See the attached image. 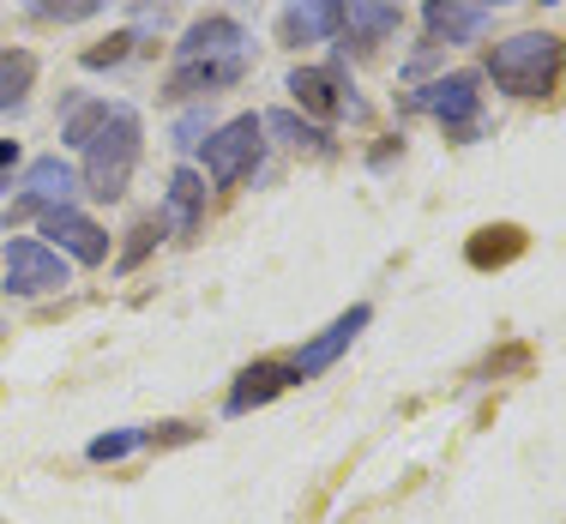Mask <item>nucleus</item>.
I'll use <instances>...</instances> for the list:
<instances>
[{"label":"nucleus","mask_w":566,"mask_h":524,"mask_svg":"<svg viewBox=\"0 0 566 524\" xmlns=\"http://www.w3.org/2000/svg\"><path fill=\"white\" fill-rule=\"evenodd\" d=\"M566 73V36L555 31H518L501 36L489 55V78L506 91V97H548Z\"/></svg>","instance_id":"nucleus-1"},{"label":"nucleus","mask_w":566,"mask_h":524,"mask_svg":"<svg viewBox=\"0 0 566 524\" xmlns=\"http://www.w3.org/2000/svg\"><path fill=\"white\" fill-rule=\"evenodd\" d=\"M139 151H145V127L139 115L127 109V103H115L109 120L97 127V139L85 145V175H78V187H85L91 199H120L133 181V169H139Z\"/></svg>","instance_id":"nucleus-2"},{"label":"nucleus","mask_w":566,"mask_h":524,"mask_svg":"<svg viewBox=\"0 0 566 524\" xmlns=\"http://www.w3.org/2000/svg\"><path fill=\"white\" fill-rule=\"evenodd\" d=\"M206 175L218 187H235V181H248L253 169H260V151H265V120L260 115H235V120H223L218 133H206Z\"/></svg>","instance_id":"nucleus-3"},{"label":"nucleus","mask_w":566,"mask_h":524,"mask_svg":"<svg viewBox=\"0 0 566 524\" xmlns=\"http://www.w3.org/2000/svg\"><path fill=\"white\" fill-rule=\"evenodd\" d=\"M0 284H7L12 295H55L73 284V272H66V260L49 241H36V235H19V241H7V253H0Z\"/></svg>","instance_id":"nucleus-4"},{"label":"nucleus","mask_w":566,"mask_h":524,"mask_svg":"<svg viewBox=\"0 0 566 524\" xmlns=\"http://www.w3.org/2000/svg\"><path fill=\"white\" fill-rule=\"evenodd\" d=\"M476 85H482L476 73H447V78H434V85H422L410 103L428 109L447 133H458V139H476V115H482V91Z\"/></svg>","instance_id":"nucleus-5"},{"label":"nucleus","mask_w":566,"mask_h":524,"mask_svg":"<svg viewBox=\"0 0 566 524\" xmlns=\"http://www.w3.org/2000/svg\"><path fill=\"white\" fill-rule=\"evenodd\" d=\"M36 230L55 253H73L78 265H103L109 260V230H103L97 218H85L78 206H49L43 218H36Z\"/></svg>","instance_id":"nucleus-6"},{"label":"nucleus","mask_w":566,"mask_h":524,"mask_svg":"<svg viewBox=\"0 0 566 524\" xmlns=\"http://www.w3.org/2000/svg\"><path fill=\"white\" fill-rule=\"evenodd\" d=\"M368 319H374V307H368V302H356L349 314H338V319H332V326L319 332V338H307V344L290 356V374H295V386H302V380H314V374H326L332 361H338L344 349L356 344L361 332H368Z\"/></svg>","instance_id":"nucleus-7"},{"label":"nucleus","mask_w":566,"mask_h":524,"mask_svg":"<svg viewBox=\"0 0 566 524\" xmlns=\"http://www.w3.org/2000/svg\"><path fill=\"white\" fill-rule=\"evenodd\" d=\"M290 91H295V103H302L314 120H332V115H349V109H356V97H349V85H344L338 66H295V73H290Z\"/></svg>","instance_id":"nucleus-8"},{"label":"nucleus","mask_w":566,"mask_h":524,"mask_svg":"<svg viewBox=\"0 0 566 524\" xmlns=\"http://www.w3.org/2000/svg\"><path fill=\"white\" fill-rule=\"evenodd\" d=\"M422 31L428 43H482V31H489V7H470V0H428L422 7Z\"/></svg>","instance_id":"nucleus-9"},{"label":"nucleus","mask_w":566,"mask_h":524,"mask_svg":"<svg viewBox=\"0 0 566 524\" xmlns=\"http://www.w3.org/2000/svg\"><path fill=\"white\" fill-rule=\"evenodd\" d=\"M290 386H295L290 361H253V368H241V374H235V386H229L223 410H229V416H248V410L272 405L277 392H290Z\"/></svg>","instance_id":"nucleus-10"},{"label":"nucleus","mask_w":566,"mask_h":524,"mask_svg":"<svg viewBox=\"0 0 566 524\" xmlns=\"http://www.w3.org/2000/svg\"><path fill=\"white\" fill-rule=\"evenodd\" d=\"M248 73V49L241 55H218V61H181L169 78V97H206V91H223Z\"/></svg>","instance_id":"nucleus-11"},{"label":"nucleus","mask_w":566,"mask_h":524,"mask_svg":"<svg viewBox=\"0 0 566 524\" xmlns=\"http://www.w3.org/2000/svg\"><path fill=\"white\" fill-rule=\"evenodd\" d=\"M344 36V0H295L283 12V43H326Z\"/></svg>","instance_id":"nucleus-12"},{"label":"nucleus","mask_w":566,"mask_h":524,"mask_svg":"<svg viewBox=\"0 0 566 524\" xmlns=\"http://www.w3.org/2000/svg\"><path fill=\"white\" fill-rule=\"evenodd\" d=\"M241 49H248V31L235 19H223V12L187 24V36H181V61H218V55H241Z\"/></svg>","instance_id":"nucleus-13"},{"label":"nucleus","mask_w":566,"mask_h":524,"mask_svg":"<svg viewBox=\"0 0 566 524\" xmlns=\"http://www.w3.org/2000/svg\"><path fill=\"white\" fill-rule=\"evenodd\" d=\"M157 218L175 223L181 235H193L199 223H206V175H199V169H175L169 175V199H164Z\"/></svg>","instance_id":"nucleus-14"},{"label":"nucleus","mask_w":566,"mask_h":524,"mask_svg":"<svg viewBox=\"0 0 566 524\" xmlns=\"http://www.w3.org/2000/svg\"><path fill=\"white\" fill-rule=\"evenodd\" d=\"M78 193V175L73 164H61V157H36L31 169H24V199H36V206H73Z\"/></svg>","instance_id":"nucleus-15"},{"label":"nucleus","mask_w":566,"mask_h":524,"mask_svg":"<svg viewBox=\"0 0 566 524\" xmlns=\"http://www.w3.org/2000/svg\"><path fill=\"white\" fill-rule=\"evenodd\" d=\"M524 253V230L518 223H494V230H476L464 248V260L476 265V272H501V265H512Z\"/></svg>","instance_id":"nucleus-16"},{"label":"nucleus","mask_w":566,"mask_h":524,"mask_svg":"<svg viewBox=\"0 0 566 524\" xmlns=\"http://www.w3.org/2000/svg\"><path fill=\"white\" fill-rule=\"evenodd\" d=\"M36 85V55L31 49H0V115L19 109Z\"/></svg>","instance_id":"nucleus-17"},{"label":"nucleus","mask_w":566,"mask_h":524,"mask_svg":"<svg viewBox=\"0 0 566 524\" xmlns=\"http://www.w3.org/2000/svg\"><path fill=\"white\" fill-rule=\"evenodd\" d=\"M392 31V7H380V0H344V36L356 49H368V43H380V36Z\"/></svg>","instance_id":"nucleus-18"},{"label":"nucleus","mask_w":566,"mask_h":524,"mask_svg":"<svg viewBox=\"0 0 566 524\" xmlns=\"http://www.w3.org/2000/svg\"><path fill=\"white\" fill-rule=\"evenodd\" d=\"M265 120V133H283L290 145H307V151H332V133L319 127V120H302V115H290V109H272V115H260Z\"/></svg>","instance_id":"nucleus-19"},{"label":"nucleus","mask_w":566,"mask_h":524,"mask_svg":"<svg viewBox=\"0 0 566 524\" xmlns=\"http://www.w3.org/2000/svg\"><path fill=\"white\" fill-rule=\"evenodd\" d=\"M19 7L43 24H85L103 12V0H19Z\"/></svg>","instance_id":"nucleus-20"},{"label":"nucleus","mask_w":566,"mask_h":524,"mask_svg":"<svg viewBox=\"0 0 566 524\" xmlns=\"http://www.w3.org/2000/svg\"><path fill=\"white\" fill-rule=\"evenodd\" d=\"M103 120H109V103H97V97H91V103H78V109L61 120V145H78V151H85V145L97 139V127H103Z\"/></svg>","instance_id":"nucleus-21"},{"label":"nucleus","mask_w":566,"mask_h":524,"mask_svg":"<svg viewBox=\"0 0 566 524\" xmlns=\"http://www.w3.org/2000/svg\"><path fill=\"white\" fill-rule=\"evenodd\" d=\"M145 440H151V428H120V434H97L85 447V459L91 464H115V459H127V452H139Z\"/></svg>","instance_id":"nucleus-22"},{"label":"nucleus","mask_w":566,"mask_h":524,"mask_svg":"<svg viewBox=\"0 0 566 524\" xmlns=\"http://www.w3.org/2000/svg\"><path fill=\"white\" fill-rule=\"evenodd\" d=\"M164 230H169V223L157 218V211H151V218H139V223H133V230H127V248H120V260H115L120 272H133V265H139L145 253L157 248V241H164Z\"/></svg>","instance_id":"nucleus-23"},{"label":"nucleus","mask_w":566,"mask_h":524,"mask_svg":"<svg viewBox=\"0 0 566 524\" xmlns=\"http://www.w3.org/2000/svg\"><path fill=\"white\" fill-rule=\"evenodd\" d=\"M127 49H133V31H120L103 49H85V66H120V61H127Z\"/></svg>","instance_id":"nucleus-24"},{"label":"nucleus","mask_w":566,"mask_h":524,"mask_svg":"<svg viewBox=\"0 0 566 524\" xmlns=\"http://www.w3.org/2000/svg\"><path fill=\"white\" fill-rule=\"evenodd\" d=\"M199 133H206V115H187L181 127H175V145H199Z\"/></svg>","instance_id":"nucleus-25"},{"label":"nucleus","mask_w":566,"mask_h":524,"mask_svg":"<svg viewBox=\"0 0 566 524\" xmlns=\"http://www.w3.org/2000/svg\"><path fill=\"white\" fill-rule=\"evenodd\" d=\"M7 164H19V145H12V139H0V169H7Z\"/></svg>","instance_id":"nucleus-26"},{"label":"nucleus","mask_w":566,"mask_h":524,"mask_svg":"<svg viewBox=\"0 0 566 524\" xmlns=\"http://www.w3.org/2000/svg\"><path fill=\"white\" fill-rule=\"evenodd\" d=\"M470 7H512V0H470Z\"/></svg>","instance_id":"nucleus-27"},{"label":"nucleus","mask_w":566,"mask_h":524,"mask_svg":"<svg viewBox=\"0 0 566 524\" xmlns=\"http://www.w3.org/2000/svg\"><path fill=\"white\" fill-rule=\"evenodd\" d=\"M380 7H398V0H380Z\"/></svg>","instance_id":"nucleus-28"}]
</instances>
